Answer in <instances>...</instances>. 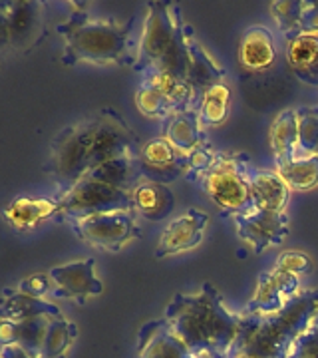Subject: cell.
Returning <instances> with one entry per match:
<instances>
[{
  "label": "cell",
  "instance_id": "cell-1",
  "mask_svg": "<svg viewBox=\"0 0 318 358\" xmlns=\"http://www.w3.org/2000/svg\"><path fill=\"white\" fill-rule=\"evenodd\" d=\"M164 319L195 357L227 358L237 345L247 317L231 310L221 291L203 282L195 293H178Z\"/></svg>",
  "mask_w": 318,
  "mask_h": 358
},
{
  "label": "cell",
  "instance_id": "cell-2",
  "mask_svg": "<svg viewBox=\"0 0 318 358\" xmlns=\"http://www.w3.org/2000/svg\"><path fill=\"white\" fill-rule=\"evenodd\" d=\"M72 14L56 24V32L64 42L62 64L133 66L136 54L131 50V32L136 16L127 22L115 18H94L84 8L86 4H72Z\"/></svg>",
  "mask_w": 318,
  "mask_h": 358
},
{
  "label": "cell",
  "instance_id": "cell-3",
  "mask_svg": "<svg viewBox=\"0 0 318 358\" xmlns=\"http://www.w3.org/2000/svg\"><path fill=\"white\" fill-rule=\"evenodd\" d=\"M317 305L318 291H305L277 315H245L247 324L227 358H289L298 338L306 333Z\"/></svg>",
  "mask_w": 318,
  "mask_h": 358
},
{
  "label": "cell",
  "instance_id": "cell-4",
  "mask_svg": "<svg viewBox=\"0 0 318 358\" xmlns=\"http://www.w3.org/2000/svg\"><path fill=\"white\" fill-rule=\"evenodd\" d=\"M181 8L175 2L153 0L145 6V20L136 48V72L161 70L187 82V50ZM189 84V82H187Z\"/></svg>",
  "mask_w": 318,
  "mask_h": 358
},
{
  "label": "cell",
  "instance_id": "cell-5",
  "mask_svg": "<svg viewBox=\"0 0 318 358\" xmlns=\"http://www.w3.org/2000/svg\"><path fill=\"white\" fill-rule=\"evenodd\" d=\"M249 164L251 157L243 152H217L213 166L197 181L223 215L237 217L253 209V199L247 181Z\"/></svg>",
  "mask_w": 318,
  "mask_h": 358
},
{
  "label": "cell",
  "instance_id": "cell-6",
  "mask_svg": "<svg viewBox=\"0 0 318 358\" xmlns=\"http://www.w3.org/2000/svg\"><path fill=\"white\" fill-rule=\"evenodd\" d=\"M42 169L58 181L62 193L88 176L92 171L89 117H84L76 124L64 128L52 140L50 155Z\"/></svg>",
  "mask_w": 318,
  "mask_h": 358
},
{
  "label": "cell",
  "instance_id": "cell-7",
  "mask_svg": "<svg viewBox=\"0 0 318 358\" xmlns=\"http://www.w3.org/2000/svg\"><path fill=\"white\" fill-rule=\"evenodd\" d=\"M58 203H60V213L56 219L62 221L89 217L110 211H133L129 192L110 187L88 176L80 179L68 192L60 193Z\"/></svg>",
  "mask_w": 318,
  "mask_h": 358
},
{
  "label": "cell",
  "instance_id": "cell-8",
  "mask_svg": "<svg viewBox=\"0 0 318 358\" xmlns=\"http://www.w3.org/2000/svg\"><path fill=\"white\" fill-rule=\"evenodd\" d=\"M78 237L89 247L115 253L140 237L133 211H110L68 221Z\"/></svg>",
  "mask_w": 318,
  "mask_h": 358
},
{
  "label": "cell",
  "instance_id": "cell-9",
  "mask_svg": "<svg viewBox=\"0 0 318 358\" xmlns=\"http://www.w3.org/2000/svg\"><path fill=\"white\" fill-rule=\"evenodd\" d=\"M301 294V279L270 268L256 281L254 293L243 315L247 317H270L289 307Z\"/></svg>",
  "mask_w": 318,
  "mask_h": 358
},
{
  "label": "cell",
  "instance_id": "cell-10",
  "mask_svg": "<svg viewBox=\"0 0 318 358\" xmlns=\"http://www.w3.org/2000/svg\"><path fill=\"white\" fill-rule=\"evenodd\" d=\"M48 4L40 0H13L8 2V34L10 48L20 54L34 50L48 34L46 24Z\"/></svg>",
  "mask_w": 318,
  "mask_h": 358
},
{
  "label": "cell",
  "instance_id": "cell-11",
  "mask_svg": "<svg viewBox=\"0 0 318 358\" xmlns=\"http://www.w3.org/2000/svg\"><path fill=\"white\" fill-rule=\"evenodd\" d=\"M233 223L239 239L251 247L254 255L279 247L289 235V215L277 211L251 209L243 215L233 217Z\"/></svg>",
  "mask_w": 318,
  "mask_h": 358
},
{
  "label": "cell",
  "instance_id": "cell-12",
  "mask_svg": "<svg viewBox=\"0 0 318 358\" xmlns=\"http://www.w3.org/2000/svg\"><path fill=\"white\" fill-rule=\"evenodd\" d=\"M54 296L70 299L78 305H86L89 296H98L103 293V282L96 277V259H82L56 265L48 271Z\"/></svg>",
  "mask_w": 318,
  "mask_h": 358
},
{
  "label": "cell",
  "instance_id": "cell-13",
  "mask_svg": "<svg viewBox=\"0 0 318 358\" xmlns=\"http://www.w3.org/2000/svg\"><path fill=\"white\" fill-rule=\"evenodd\" d=\"M138 167L143 179L169 185L187 176V157L179 154L164 136H159L141 143L138 152Z\"/></svg>",
  "mask_w": 318,
  "mask_h": 358
},
{
  "label": "cell",
  "instance_id": "cell-14",
  "mask_svg": "<svg viewBox=\"0 0 318 358\" xmlns=\"http://www.w3.org/2000/svg\"><path fill=\"white\" fill-rule=\"evenodd\" d=\"M207 225H209V215L205 211L195 207L187 209L183 215L167 223L166 229L161 231L159 243L155 247V257L164 259L195 249L203 241Z\"/></svg>",
  "mask_w": 318,
  "mask_h": 358
},
{
  "label": "cell",
  "instance_id": "cell-15",
  "mask_svg": "<svg viewBox=\"0 0 318 358\" xmlns=\"http://www.w3.org/2000/svg\"><path fill=\"white\" fill-rule=\"evenodd\" d=\"M185 50H187V60H189L187 82L195 92V98L199 103L205 90L225 82V68L219 64L215 56L199 42L195 30L189 24L185 28Z\"/></svg>",
  "mask_w": 318,
  "mask_h": 358
},
{
  "label": "cell",
  "instance_id": "cell-16",
  "mask_svg": "<svg viewBox=\"0 0 318 358\" xmlns=\"http://www.w3.org/2000/svg\"><path fill=\"white\" fill-rule=\"evenodd\" d=\"M136 358H195L166 319L147 320L138 333Z\"/></svg>",
  "mask_w": 318,
  "mask_h": 358
},
{
  "label": "cell",
  "instance_id": "cell-17",
  "mask_svg": "<svg viewBox=\"0 0 318 358\" xmlns=\"http://www.w3.org/2000/svg\"><path fill=\"white\" fill-rule=\"evenodd\" d=\"M247 181L253 199V209L284 213V207L291 199V189L287 187V183L277 171L259 169L251 162L247 166Z\"/></svg>",
  "mask_w": 318,
  "mask_h": 358
},
{
  "label": "cell",
  "instance_id": "cell-18",
  "mask_svg": "<svg viewBox=\"0 0 318 358\" xmlns=\"http://www.w3.org/2000/svg\"><path fill=\"white\" fill-rule=\"evenodd\" d=\"M60 213V203L56 199L46 197H16L2 209L4 221L18 233L34 231L44 221L56 219Z\"/></svg>",
  "mask_w": 318,
  "mask_h": 358
},
{
  "label": "cell",
  "instance_id": "cell-19",
  "mask_svg": "<svg viewBox=\"0 0 318 358\" xmlns=\"http://www.w3.org/2000/svg\"><path fill=\"white\" fill-rule=\"evenodd\" d=\"M239 64L247 72H267L277 60V48L273 32L267 26H249L245 28L239 40Z\"/></svg>",
  "mask_w": 318,
  "mask_h": 358
},
{
  "label": "cell",
  "instance_id": "cell-20",
  "mask_svg": "<svg viewBox=\"0 0 318 358\" xmlns=\"http://www.w3.org/2000/svg\"><path fill=\"white\" fill-rule=\"evenodd\" d=\"M129 195L133 213L147 221H164L175 209V195L166 183L141 179Z\"/></svg>",
  "mask_w": 318,
  "mask_h": 358
},
{
  "label": "cell",
  "instance_id": "cell-21",
  "mask_svg": "<svg viewBox=\"0 0 318 358\" xmlns=\"http://www.w3.org/2000/svg\"><path fill=\"white\" fill-rule=\"evenodd\" d=\"M164 138H166L179 154L185 157L193 154L199 145H203L205 128L199 122V112L195 108L185 112H175L164 120Z\"/></svg>",
  "mask_w": 318,
  "mask_h": 358
},
{
  "label": "cell",
  "instance_id": "cell-22",
  "mask_svg": "<svg viewBox=\"0 0 318 358\" xmlns=\"http://www.w3.org/2000/svg\"><path fill=\"white\" fill-rule=\"evenodd\" d=\"M0 317L10 319L14 322H22V320L36 319V317L56 319V317H62V310L44 299H34V296H28L16 289L6 287L0 294Z\"/></svg>",
  "mask_w": 318,
  "mask_h": 358
},
{
  "label": "cell",
  "instance_id": "cell-23",
  "mask_svg": "<svg viewBox=\"0 0 318 358\" xmlns=\"http://www.w3.org/2000/svg\"><path fill=\"white\" fill-rule=\"evenodd\" d=\"M287 60L303 84L318 86V34H298L289 40Z\"/></svg>",
  "mask_w": 318,
  "mask_h": 358
},
{
  "label": "cell",
  "instance_id": "cell-24",
  "mask_svg": "<svg viewBox=\"0 0 318 358\" xmlns=\"http://www.w3.org/2000/svg\"><path fill=\"white\" fill-rule=\"evenodd\" d=\"M88 178L102 181L110 187L122 189V192H131L140 183L141 173L138 167V154H127L103 162L96 169H92Z\"/></svg>",
  "mask_w": 318,
  "mask_h": 358
},
{
  "label": "cell",
  "instance_id": "cell-25",
  "mask_svg": "<svg viewBox=\"0 0 318 358\" xmlns=\"http://www.w3.org/2000/svg\"><path fill=\"white\" fill-rule=\"evenodd\" d=\"M268 141L277 164H287L298 154V124L296 110L280 112L268 129Z\"/></svg>",
  "mask_w": 318,
  "mask_h": 358
},
{
  "label": "cell",
  "instance_id": "cell-26",
  "mask_svg": "<svg viewBox=\"0 0 318 358\" xmlns=\"http://www.w3.org/2000/svg\"><path fill=\"white\" fill-rule=\"evenodd\" d=\"M141 84H147L152 88L159 90L167 100L171 102L175 112H185L191 108H197V98L189 84L181 78L173 76L161 70H147L141 74Z\"/></svg>",
  "mask_w": 318,
  "mask_h": 358
},
{
  "label": "cell",
  "instance_id": "cell-27",
  "mask_svg": "<svg viewBox=\"0 0 318 358\" xmlns=\"http://www.w3.org/2000/svg\"><path fill=\"white\" fill-rule=\"evenodd\" d=\"M277 173L291 192H315L318 189V155L294 157L287 164H277Z\"/></svg>",
  "mask_w": 318,
  "mask_h": 358
},
{
  "label": "cell",
  "instance_id": "cell-28",
  "mask_svg": "<svg viewBox=\"0 0 318 358\" xmlns=\"http://www.w3.org/2000/svg\"><path fill=\"white\" fill-rule=\"evenodd\" d=\"M229 103H231V88L221 82L209 90H205L201 100L197 103L199 112V122L203 128H217L223 126L229 117Z\"/></svg>",
  "mask_w": 318,
  "mask_h": 358
},
{
  "label": "cell",
  "instance_id": "cell-29",
  "mask_svg": "<svg viewBox=\"0 0 318 358\" xmlns=\"http://www.w3.org/2000/svg\"><path fill=\"white\" fill-rule=\"evenodd\" d=\"M78 327L66 319L64 315L52 319L40 358H66V352L70 350V346L74 345Z\"/></svg>",
  "mask_w": 318,
  "mask_h": 358
},
{
  "label": "cell",
  "instance_id": "cell-30",
  "mask_svg": "<svg viewBox=\"0 0 318 358\" xmlns=\"http://www.w3.org/2000/svg\"><path fill=\"white\" fill-rule=\"evenodd\" d=\"M298 124V154L296 157L318 155V106H303L296 110Z\"/></svg>",
  "mask_w": 318,
  "mask_h": 358
},
{
  "label": "cell",
  "instance_id": "cell-31",
  "mask_svg": "<svg viewBox=\"0 0 318 358\" xmlns=\"http://www.w3.org/2000/svg\"><path fill=\"white\" fill-rule=\"evenodd\" d=\"M133 100H136V108H138L145 117L161 120V122H164V120H167L171 114H175L173 106H171V102L167 100L166 96H164L159 90L152 88V86H147V84H141L140 82V86L136 90Z\"/></svg>",
  "mask_w": 318,
  "mask_h": 358
},
{
  "label": "cell",
  "instance_id": "cell-32",
  "mask_svg": "<svg viewBox=\"0 0 318 358\" xmlns=\"http://www.w3.org/2000/svg\"><path fill=\"white\" fill-rule=\"evenodd\" d=\"M305 0H277L270 4V16L287 40L301 34V14Z\"/></svg>",
  "mask_w": 318,
  "mask_h": 358
},
{
  "label": "cell",
  "instance_id": "cell-33",
  "mask_svg": "<svg viewBox=\"0 0 318 358\" xmlns=\"http://www.w3.org/2000/svg\"><path fill=\"white\" fill-rule=\"evenodd\" d=\"M50 320V317H36V319L18 322V343L16 345L22 346L30 357L40 358Z\"/></svg>",
  "mask_w": 318,
  "mask_h": 358
},
{
  "label": "cell",
  "instance_id": "cell-34",
  "mask_svg": "<svg viewBox=\"0 0 318 358\" xmlns=\"http://www.w3.org/2000/svg\"><path fill=\"white\" fill-rule=\"evenodd\" d=\"M215 157L217 150H213V145L209 141H205L203 145H199L193 154L187 155V176L185 178L191 181H199L205 176V171L213 166Z\"/></svg>",
  "mask_w": 318,
  "mask_h": 358
},
{
  "label": "cell",
  "instance_id": "cell-35",
  "mask_svg": "<svg viewBox=\"0 0 318 358\" xmlns=\"http://www.w3.org/2000/svg\"><path fill=\"white\" fill-rule=\"evenodd\" d=\"M275 268L280 273H287V275H293V277H303L312 273V259L306 255L305 251H284L280 253Z\"/></svg>",
  "mask_w": 318,
  "mask_h": 358
},
{
  "label": "cell",
  "instance_id": "cell-36",
  "mask_svg": "<svg viewBox=\"0 0 318 358\" xmlns=\"http://www.w3.org/2000/svg\"><path fill=\"white\" fill-rule=\"evenodd\" d=\"M50 289L52 279L48 273H34L30 277H24L16 287V291L28 294V296H34V299H44V294L50 293Z\"/></svg>",
  "mask_w": 318,
  "mask_h": 358
},
{
  "label": "cell",
  "instance_id": "cell-37",
  "mask_svg": "<svg viewBox=\"0 0 318 358\" xmlns=\"http://www.w3.org/2000/svg\"><path fill=\"white\" fill-rule=\"evenodd\" d=\"M301 34H318V0H305L303 2Z\"/></svg>",
  "mask_w": 318,
  "mask_h": 358
},
{
  "label": "cell",
  "instance_id": "cell-38",
  "mask_svg": "<svg viewBox=\"0 0 318 358\" xmlns=\"http://www.w3.org/2000/svg\"><path fill=\"white\" fill-rule=\"evenodd\" d=\"M289 358H318V338H312L305 333L294 345Z\"/></svg>",
  "mask_w": 318,
  "mask_h": 358
},
{
  "label": "cell",
  "instance_id": "cell-39",
  "mask_svg": "<svg viewBox=\"0 0 318 358\" xmlns=\"http://www.w3.org/2000/svg\"><path fill=\"white\" fill-rule=\"evenodd\" d=\"M18 343V322L0 317V350Z\"/></svg>",
  "mask_w": 318,
  "mask_h": 358
},
{
  "label": "cell",
  "instance_id": "cell-40",
  "mask_svg": "<svg viewBox=\"0 0 318 358\" xmlns=\"http://www.w3.org/2000/svg\"><path fill=\"white\" fill-rule=\"evenodd\" d=\"M10 48L8 34V2H0V50Z\"/></svg>",
  "mask_w": 318,
  "mask_h": 358
},
{
  "label": "cell",
  "instance_id": "cell-41",
  "mask_svg": "<svg viewBox=\"0 0 318 358\" xmlns=\"http://www.w3.org/2000/svg\"><path fill=\"white\" fill-rule=\"evenodd\" d=\"M0 357L2 358H34L30 357L28 352H26L22 346L18 345H13V346H6V348H2L0 350Z\"/></svg>",
  "mask_w": 318,
  "mask_h": 358
},
{
  "label": "cell",
  "instance_id": "cell-42",
  "mask_svg": "<svg viewBox=\"0 0 318 358\" xmlns=\"http://www.w3.org/2000/svg\"><path fill=\"white\" fill-rule=\"evenodd\" d=\"M306 334L312 336V338H318V305L317 308H315L312 319H310V324H308V329H306Z\"/></svg>",
  "mask_w": 318,
  "mask_h": 358
},
{
  "label": "cell",
  "instance_id": "cell-43",
  "mask_svg": "<svg viewBox=\"0 0 318 358\" xmlns=\"http://www.w3.org/2000/svg\"><path fill=\"white\" fill-rule=\"evenodd\" d=\"M195 358H211V357H195Z\"/></svg>",
  "mask_w": 318,
  "mask_h": 358
},
{
  "label": "cell",
  "instance_id": "cell-44",
  "mask_svg": "<svg viewBox=\"0 0 318 358\" xmlns=\"http://www.w3.org/2000/svg\"><path fill=\"white\" fill-rule=\"evenodd\" d=\"M0 358H2V357H0Z\"/></svg>",
  "mask_w": 318,
  "mask_h": 358
}]
</instances>
